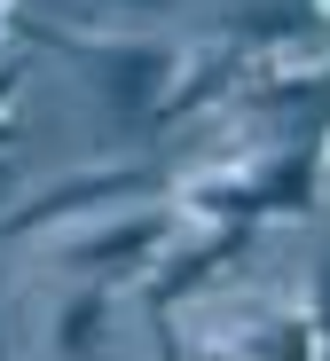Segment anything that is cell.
Instances as JSON below:
<instances>
[{
	"label": "cell",
	"instance_id": "1",
	"mask_svg": "<svg viewBox=\"0 0 330 361\" xmlns=\"http://www.w3.org/2000/svg\"><path fill=\"white\" fill-rule=\"evenodd\" d=\"M322 197V165L299 142H268V149H244L220 157L205 173H181L173 204L189 220H244V228H268V220H299Z\"/></svg>",
	"mask_w": 330,
	"mask_h": 361
},
{
	"label": "cell",
	"instance_id": "2",
	"mask_svg": "<svg viewBox=\"0 0 330 361\" xmlns=\"http://www.w3.org/2000/svg\"><path fill=\"white\" fill-rule=\"evenodd\" d=\"M189 228V212L173 197H142V204H118L102 220H79L47 235V267L71 275V283H110V290H134L150 275V259L173 244V235Z\"/></svg>",
	"mask_w": 330,
	"mask_h": 361
},
{
	"label": "cell",
	"instance_id": "3",
	"mask_svg": "<svg viewBox=\"0 0 330 361\" xmlns=\"http://www.w3.org/2000/svg\"><path fill=\"white\" fill-rule=\"evenodd\" d=\"M142 197H158V173L142 157H95L79 173L32 180V189L0 212V244H47V235L79 228V220H102L118 204H142Z\"/></svg>",
	"mask_w": 330,
	"mask_h": 361
},
{
	"label": "cell",
	"instance_id": "4",
	"mask_svg": "<svg viewBox=\"0 0 330 361\" xmlns=\"http://www.w3.org/2000/svg\"><path fill=\"white\" fill-rule=\"evenodd\" d=\"M71 47H79L102 110L126 118V126H142L165 94V79L181 71V39H158V32H71Z\"/></svg>",
	"mask_w": 330,
	"mask_h": 361
},
{
	"label": "cell",
	"instance_id": "5",
	"mask_svg": "<svg viewBox=\"0 0 330 361\" xmlns=\"http://www.w3.org/2000/svg\"><path fill=\"white\" fill-rule=\"evenodd\" d=\"M252 244H259V228H244V220H189L173 244L150 259V275L134 283V307L142 314H173L181 298H205L228 267L252 259Z\"/></svg>",
	"mask_w": 330,
	"mask_h": 361
},
{
	"label": "cell",
	"instance_id": "6",
	"mask_svg": "<svg viewBox=\"0 0 330 361\" xmlns=\"http://www.w3.org/2000/svg\"><path fill=\"white\" fill-rule=\"evenodd\" d=\"M244 94V47L236 39H196L181 47V71L165 79L158 110L142 118V134H181V126H213V118H228Z\"/></svg>",
	"mask_w": 330,
	"mask_h": 361
},
{
	"label": "cell",
	"instance_id": "7",
	"mask_svg": "<svg viewBox=\"0 0 330 361\" xmlns=\"http://www.w3.org/2000/svg\"><path fill=\"white\" fill-rule=\"evenodd\" d=\"M228 322L205 330L220 345H236L244 361H330V338L314 330L307 307H291V298H228Z\"/></svg>",
	"mask_w": 330,
	"mask_h": 361
},
{
	"label": "cell",
	"instance_id": "8",
	"mask_svg": "<svg viewBox=\"0 0 330 361\" xmlns=\"http://www.w3.org/2000/svg\"><path fill=\"white\" fill-rule=\"evenodd\" d=\"M110 314H118V290L110 283H71L55 298V314H47V361H95Z\"/></svg>",
	"mask_w": 330,
	"mask_h": 361
},
{
	"label": "cell",
	"instance_id": "9",
	"mask_svg": "<svg viewBox=\"0 0 330 361\" xmlns=\"http://www.w3.org/2000/svg\"><path fill=\"white\" fill-rule=\"evenodd\" d=\"M24 134V118H16V71H0V149H8Z\"/></svg>",
	"mask_w": 330,
	"mask_h": 361
},
{
	"label": "cell",
	"instance_id": "10",
	"mask_svg": "<svg viewBox=\"0 0 330 361\" xmlns=\"http://www.w3.org/2000/svg\"><path fill=\"white\" fill-rule=\"evenodd\" d=\"M16 180H24V173H16V157H8V149H0V212H8V204H16Z\"/></svg>",
	"mask_w": 330,
	"mask_h": 361
},
{
	"label": "cell",
	"instance_id": "11",
	"mask_svg": "<svg viewBox=\"0 0 330 361\" xmlns=\"http://www.w3.org/2000/svg\"><path fill=\"white\" fill-rule=\"evenodd\" d=\"M196 361H244L236 345H220V338H196Z\"/></svg>",
	"mask_w": 330,
	"mask_h": 361
},
{
	"label": "cell",
	"instance_id": "12",
	"mask_svg": "<svg viewBox=\"0 0 330 361\" xmlns=\"http://www.w3.org/2000/svg\"><path fill=\"white\" fill-rule=\"evenodd\" d=\"M314 165H322V180H330V126H322V142H314Z\"/></svg>",
	"mask_w": 330,
	"mask_h": 361
},
{
	"label": "cell",
	"instance_id": "13",
	"mask_svg": "<svg viewBox=\"0 0 330 361\" xmlns=\"http://www.w3.org/2000/svg\"><path fill=\"white\" fill-rule=\"evenodd\" d=\"M0 24H16V0H0Z\"/></svg>",
	"mask_w": 330,
	"mask_h": 361
},
{
	"label": "cell",
	"instance_id": "14",
	"mask_svg": "<svg viewBox=\"0 0 330 361\" xmlns=\"http://www.w3.org/2000/svg\"><path fill=\"white\" fill-rule=\"evenodd\" d=\"M0 361H8V330H0Z\"/></svg>",
	"mask_w": 330,
	"mask_h": 361
},
{
	"label": "cell",
	"instance_id": "15",
	"mask_svg": "<svg viewBox=\"0 0 330 361\" xmlns=\"http://www.w3.org/2000/svg\"><path fill=\"white\" fill-rule=\"evenodd\" d=\"M0 55H8V24H0Z\"/></svg>",
	"mask_w": 330,
	"mask_h": 361
}]
</instances>
